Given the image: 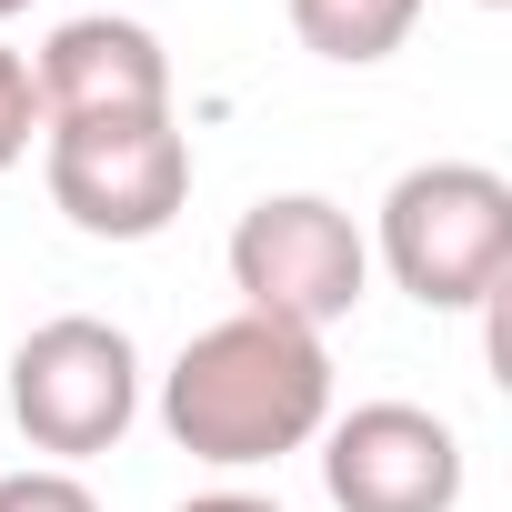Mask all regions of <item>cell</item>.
<instances>
[{
  "label": "cell",
  "instance_id": "cell-1",
  "mask_svg": "<svg viewBox=\"0 0 512 512\" xmlns=\"http://www.w3.org/2000/svg\"><path fill=\"white\" fill-rule=\"evenodd\" d=\"M332 422V352L322 332L231 312L211 332H191L161 372V432L211 462V472H262L282 452H312Z\"/></svg>",
  "mask_w": 512,
  "mask_h": 512
},
{
  "label": "cell",
  "instance_id": "cell-2",
  "mask_svg": "<svg viewBox=\"0 0 512 512\" xmlns=\"http://www.w3.org/2000/svg\"><path fill=\"white\" fill-rule=\"evenodd\" d=\"M362 241L422 312H492L512 282V181L492 161H412Z\"/></svg>",
  "mask_w": 512,
  "mask_h": 512
},
{
  "label": "cell",
  "instance_id": "cell-3",
  "mask_svg": "<svg viewBox=\"0 0 512 512\" xmlns=\"http://www.w3.org/2000/svg\"><path fill=\"white\" fill-rule=\"evenodd\" d=\"M221 262H231L241 312L292 322V332H332L372 292V241H362V221L332 191H262V201L231 221Z\"/></svg>",
  "mask_w": 512,
  "mask_h": 512
},
{
  "label": "cell",
  "instance_id": "cell-4",
  "mask_svg": "<svg viewBox=\"0 0 512 512\" xmlns=\"http://www.w3.org/2000/svg\"><path fill=\"white\" fill-rule=\"evenodd\" d=\"M51 211L81 241H161L191 201V131L171 111L141 121H51L41 131Z\"/></svg>",
  "mask_w": 512,
  "mask_h": 512
},
{
  "label": "cell",
  "instance_id": "cell-5",
  "mask_svg": "<svg viewBox=\"0 0 512 512\" xmlns=\"http://www.w3.org/2000/svg\"><path fill=\"white\" fill-rule=\"evenodd\" d=\"M11 422L61 472L91 462V452H121V432L141 422V352H131V332L101 322V312L31 322L21 352H11Z\"/></svg>",
  "mask_w": 512,
  "mask_h": 512
},
{
  "label": "cell",
  "instance_id": "cell-6",
  "mask_svg": "<svg viewBox=\"0 0 512 512\" xmlns=\"http://www.w3.org/2000/svg\"><path fill=\"white\" fill-rule=\"evenodd\" d=\"M462 432L422 402H352L322 422V492L332 512H462Z\"/></svg>",
  "mask_w": 512,
  "mask_h": 512
},
{
  "label": "cell",
  "instance_id": "cell-7",
  "mask_svg": "<svg viewBox=\"0 0 512 512\" xmlns=\"http://www.w3.org/2000/svg\"><path fill=\"white\" fill-rule=\"evenodd\" d=\"M41 81V131L51 121H141V111H171V51L151 21H121V11H81L41 41L31 61Z\"/></svg>",
  "mask_w": 512,
  "mask_h": 512
},
{
  "label": "cell",
  "instance_id": "cell-8",
  "mask_svg": "<svg viewBox=\"0 0 512 512\" xmlns=\"http://www.w3.org/2000/svg\"><path fill=\"white\" fill-rule=\"evenodd\" d=\"M282 11H292V41L332 71H372L422 31V0H282Z\"/></svg>",
  "mask_w": 512,
  "mask_h": 512
},
{
  "label": "cell",
  "instance_id": "cell-9",
  "mask_svg": "<svg viewBox=\"0 0 512 512\" xmlns=\"http://www.w3.org/2000/svg\"><path fill=\"white\" fill-rule=\"evenodd\" d=\"M31 141H41V81H31V61L11 41H0V171H21Z\"/></svg>",
  "mask_w": 512,
  "mask_h": 512
},
{
  "label": "cell",
  "instance_id": "cell-10",
  "mask_svg": "<svg viewBox=\"0 0 512 512\" xmlns=\"http://www.w3.org/2000/svg\"><path fill=\"white\" fill-rule=\"evenodd\" d=\"M0 512H101V492L61 462H31V472H0Z\"/></svg>",
  "mask_w": 512,
  "mask_h": 512
},
{
  "label": "cell",
  "instance_id": "cell-11",
  "mask_svg": "<svg viewBox=\"0 0 512 512\" xmlns=\"http://www.w3.org/2000/svg\"><path fill=\"white\" fill-rule=\"evenodd\" d=\"M171 512H282L272 492H241V482H221V492H191V502H171Z\"/></svg>",
  "mask_w": 512,
  "mask_h": 512
},
{
  "label": "cell",
  "instance_id": "cell-12",
  "mask_svg": "<svg viewBox=\"0 0 512 512\" xmlns=\"http://www.w3.org/2000/svg\"><path fill=\"white\" fill-rule=\"evenodd\" d=\"M21 11H31V0H0V21H21Z\"/></svg>",
  "mask_w": 512,
  "mask_h": 512
},
{
  "label": "cell",
  "instance_id": "cell-13",
  "mask_svg": "<svg viewBox=\"0 0 512 512\" xmlns=\"http://www.w3.org/2000/svg\"><path fill=\"white\" fill-rule=\"evenodd\" d=\"M472 11H512V0H472Z\"/></svg>",
  "mask_w": 512,
  "mask_h": 512
}]
</instances>
